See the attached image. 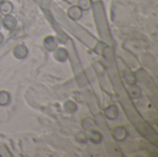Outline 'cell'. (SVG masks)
<instances>
[{
	"instance_id": "3",
	"label": "cell",
	"mask_w": 158,
	"mask_h": 157,
	"mask_svg": "<svg viewBox=\"0 0 158 157\" xmlns=\"http://www.w3.org/2000/svg\"><path fill=\"white\" fill-rule=\"evenodd\" d=\"M2 40H3V37H2V35L0 34V43L2 42Z\"/></svg>"
},
{
	"instance_id": "2",
	"label": "cell",
	"mask_w": 158,
	"mask_h": 157,
	"mask_svg": "<svg viewBox=\"0 0 158 157\" xmlns=\"http://www.w3.org/2000/svg\"><path fill=\"white\" fill-rule=\"evenodd\" d=\"M45 42H48L47 43H45V46L48 48V50H54V48L56 47V43H55V40L53 37H48L45 39Z\"/></svg>"
},
{
	"instance_id": "1",
	"label": "cell",
	"mask_w": 158,
	"mask_h": 157,
	"mask_svg": "<svg viewBox=\"0 0 158 157\" xmlns=\"http://www.w3.org/2000/svg\"><path fill=\"white\" fill-rule=\"evenodd\" d=\"M0 9H1V11H2V13L7 14V13L11 12V10H12V6H11V4H10L9 2H6V3L2 4Z\"/></svg>"
},
{
	"instance_id": "4",
	"label": "cell",
	"mask_w": 158,
	"mask_h": 157,
	"mask_svg": "<svg viewBox=\"0 0 158 157\" xmlns=\"http://www.w3.org/2000/svg\"><path fill=\"white\" fill-rule=\"evenodd\" d=\"M3 1H4V0H0V3H1V2H3Z\"/></svg>"
}]
</instances>
